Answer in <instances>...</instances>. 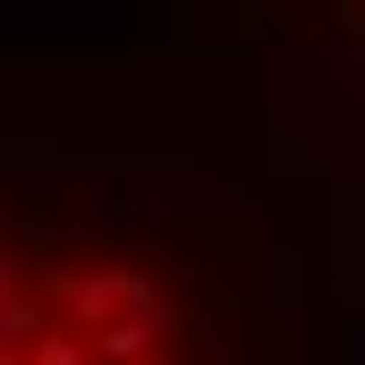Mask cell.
Segmentation results:
<instances>
[{
    "label": "cell",
    "mask_w": 365,
    "mask_h": 365,
    "mask_svg": "<svg viewBox=\"0 0 365 365\" xmlns=\"http://www.w3.org/2000/svg\"><path fill=\"white\" fill-rule=\"evenodd\" d=\"M323 9H331L340 34H357V43H365V0H323Z\"/></svg>",
    "instance_id": "obj_2"
},
{
    "label": "cell",
    "mask_w": 365,
    "mask_h": 365,
    "mask_svg": "<svg viewBox=\"0 0 365 365\" xmlns=\"http://www.w3.org/2000/svg\"><path fill=\"white\" fill-rule=\"evenodd\" d=\"M0 365H221L187 272L128 230L0 221Z\"/></svg>",
    "instance_id": "obj_1"
}]
</instances>
